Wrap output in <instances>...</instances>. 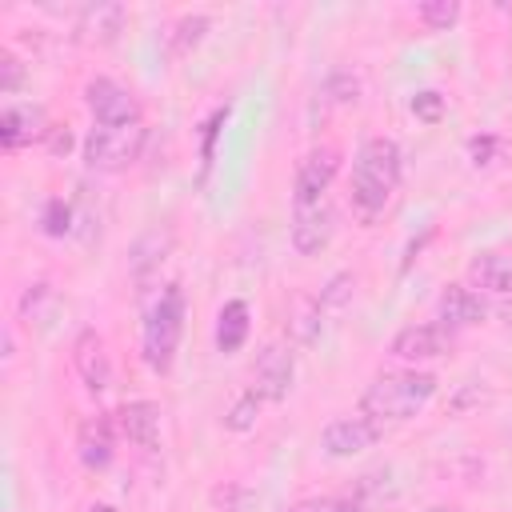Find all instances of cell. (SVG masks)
<instances>
[{"label": "cell", "mask_w": 512, "mask_h": 512, "mask_svg": "<svg viewBox=\"0 0 512 512\" xmlns=\"http://www.w3.org/2000/svg\"><path fill=\"white\" fill-rule=\"evenodd\" d=\"M400 144L392 136H368L352 164V208L360 220H376L400 188Z\"/></svg>", "instance_id": "6da1fadb"}, {"label": "cell", "mask_w": 512, "mask_h": 512, "mask_svg": "<svg viewBox=\"0 0 512 512\" xmlns=\"http://www.w3.org/2000/svg\"><path fill=\"white\" fill-rule=\"evenodd\" d=\"M436 396V376L432 372H416V368H404V372H380L368 380L364 396H360V412L372 416L376 424H400V420H412L416 412H424V404Z\"/></svg>", "instance_id": "7a4b0ae2"}, {"label": "cell", "mask_w": 512, "mask_h": 512, "mask_svg": "<svg viewBox=\"0 0 512 512\" xmlns=\"http://www.w3.org/2000/svg\"><path fill=\"white\" fill-rule=\"evenodd\" d=\"M184 316H188V300H184L180 284H164L160 296L152 300V308L144 312L140 352H144V364L156 376L172 372V360H176V348H180V336H184Z\"/></svg>", "instance_id": "3957f363"}, {"label": "cell", "mask_w": 512, "mask_h": 512, "mask_svg": "<svg viewBox=\"0 0 512 512\" xmlns=\"http://www.w3.org/2000/svg\"><path fill=\"white\" fill-rule=\"evenodd\" d=\"M144 140H148L144 124H128V128H104V124H96L84 136V164L96 168V172H124L128 164L140 160Z\"/></svg>", "instance_id": "277c9868"}, {"label": "cell", "mask_w": 512, "mask_h": 512, "mask_svg": "<svg viewBox=\"0 0 512 512\" xmlns=\"http://www.w3.org/2000/svg\"><path fill=\"white\" fill-rule=\"evenodd\" d=\"M84 108L92 112L96 124L104 128H128L140 124V100L112 76H92L84 84Z\"/></svg>", "instance_id": "5b68a950"}, {"label": "cell", "mask_w": 512, "mask_h": 512, "mask_svg": "<svg viewBox=\"0 0 512 512\" xmlns=\"http://www.w3.org/2000/svg\"><path fill=\"white\" fill-rule=\"evenodd\" d=\"M336 172H340V148L320 144V148L304 152L300 164H296V176H292V204L296 208L324 204V192L336 180Z\"/></svg>", "instance_id": "8992f818"}, {"label": "cell", "mask_w": 512, "mask_h": 512, "mask_svg": "<svg viewBox=\"0 0 512 512\" xmlns=\"http://www.w3.org/2000/svg\"><path fill=\"white\" fill-rule=\"evenodd\" d=\"M384 436V424H376L372 416H336L324 432H320V448H324V456H332V460H352V456H360V452H368L376 440Z\"/></svg>", "instance_id": "52a82bcc"}, {"label": "cell", "mask_w": 512, "mask_h": 512, "mask_svg": "<svg viewBox=\"0 0 512 512\" xmlns=\"http://www.w3.org/2000/svg\"><path fill=\"white\" fill-rule=\"evenodd\" d=\"M392 356L400 360H436L452 348V328H444L440 320H420V324H404L392 336Z\"/></svg>", "instance_id": "ba28073f"}, {"label": "cell", "mask_w": 512, "mask_h": 512, "mask_svg": "<svg viewBox=\"0 0 512 512\" xmlns=\"http://www.w3.org/2000/svg\"><path fill=\"white\" fill-rule=\"evenodd\" d=\"M292 376H296V356H292V348H284V344L260 348L256 368H252V388H256L264 400H272V404L284 400L288 388H292Z\"/></svg>", "instance_id": "9c48e42d"}, {"label": "cell", "mask_w": 512, "mask_h": 512, "mask_svg": "<svg viewBox=\"0 0 512 512\" xmlns=\"http://www.w3.org/2000/svg\"><path fill=\"white\" fill-rule=\"evenodd\" d=\"M72 364L84 380L88 392H104L112 384V360H108V344L96 328H84L76 340H72Z\"/></svg>", "instance_id": "30bf717a"}, {"label": "cell", "mask_w": 512, "mask_h": 512, "mask_svg": "<svg viewBox=\"0 0 512 512\" xmlns=\"http://www.w3.org/2000/svg\"><path fill=\"white\" fill-rule=\"evenodd\" d=\"M76 456L84 468L100 472L112 464L116 456V420L108 412H96L88 420H80V432H76Z\"/></svg>", "instance_id": "8fae6325"}, {"label": "cell", "mask_w": 512, "mask_h": 512, "mask_svg": "<svg viewBox=\"0 0 512 512\" xmlns=\"http://www.w3.org/2000/svg\"><path fill=\"white\" fill-rule=\"evenodd\" d=\"M488 316V308H484V300H480V292L476 288H468V284H444L440 288V296H436V320L444 324V328H472V324H480Z\"/></svg>", "instance_id": "7c38bea8"}, {"label": "cell", "mask_w": 512, "mask_h": 512, "mask_svg": "<svg viewBox=\"0 0 512 512\" xmlns=\"http://www.w3.org/2000/svg\"><path fill=\"white\" fill-rule=\"evenodd\" d=\"M48 120H44V108H36V104H8L4 112H0V144L8 148V152H20V148H28L32 140H40V136H48Z\"/></svg>", "instance_id": "4fadbf2b"}, {"label": "cell", "mask_w": 512, "mask_h": 512, "mask_svg": "<svg viewBox=\"0 0 512 512\" xmlns=\"http://www.w3.org/2000/svg\"><path fill=\"white\" fill-rule=\"evenodd\" d=\"M116 428L124 432L128 444L152 452V448L160 444V408H156L152 400H128V404H120V412H116Z\"/></svg>", "instance_id": "5bb4252c"}, {"label": "cell", "mask_w": 512, "mask_h": 512, "mask_svg": "<svg viewBox=\"0 0 512 512\" xmlns=\"http://www.w3.org/2000/svg\"><path fill=\"white\" fill-rule=\"evenodd\" d=\"M332 208L328 204H308V208H296L292 216V248L300 256H316L328 240H332Z\"/></svg>", "instance_id": "9a60e30c"}, {"label": "cell", "mask_w": 512, "mask_h": 512, "mask_svg": "<svg viewBox=\"0 0 512 512\" xmlns=\"http://www.w3.org/2000/svg\"><path fill=\"white\" fill-rule=\"evenodd\" d=\"M168 248H172V228L168 224H156L148 232L136 236L132 252H128V272L136 284H144L152 272H160V264L168 260Z\"/></svg>", "instance_id": "2e32d148"}, {"label": "cell", "mask_w": 512, "mask_h": 512, "mask_svg": "<svg viewBox=\"0 0 512 512\" xmlns=\"http://www.w3.org/2000/svg\"><path fill=\"white\" fill-rule=\"evenodd\" d=\"M120 28H124V4L100 0V4H88V8L80 12V20H76V40H80V44H112V40L120 36Z\"/></svg>", "instance_id": "e0dca14e"}, {"label": "cell", "mask_w": 512, "mask_h": 512, "mask_svg": "<svg viewBox=\"0 0 512 512\" xmlns=\"http://www.w3.org/2000/svg\"><path fill=\"white\" fill-rule=\"evenodd\" d=\"M468 280L484 292L512 296V252H480L468 264Z\"/></svg>", "instance_id": "ac0fdd59"}, {"label": "cell", "mask_w": 512, "mask_h": 512, "mask_svg": "<svg viewBox=\"0 0 512 512\" xmlns=\"http://www.w3.org/2000/svg\"><path fill=\"white\" fill-rule=\"evenodd\" d=\"M248 304L244 300H228L224 308H220V316H216V348L224 352V356H232V352H240L244 348V340H248Z\"/></svg>", "instance_id": "d6986e66"}, {"label": "cell", "mask_w": 512, "mask_h": 512, "mask_svg": "<svg viewBox=\"0 0 512 512\" xmlns=\"http://www.w3.org/2000/svg\"><path fill=\"white\" fill-rule=\"evenodd\" d=\"M212 28V20L204 16V12H192V16H180L176 20V28H172V56H188L200 40H204V32Z\"/></svg>", "instance_id": "ffe728a7"}, {"label": "cell", "mask_w": 512, "mask_h": 512, "mask_svg": "<svg viewBox=\"0 0 512 512\" xmlns=\"http://www.w3.org/2000/svg\"><path fill=\"white\" fill-rule=\"evenodd\" d=\"M416 20L424 28H432V32H448L460 20V4L456 0H428V4L416 8Z\"/></svg>", "instance_id": "44dd1931"}, {"label": "cell", "mask_w": 512, "mask_h": 512, "mask_svg": "<svg viewBox=\"0 0 512 512\" xmlns=\"http://www.w3.org/2000/svg\"><path fill=\"white\" fill-rule=\"evenodd\" d=\"M260 404H264V396L256 392V388H248L232 408H228V416H224V424L232 428V432H248L252 424H256V416H260Z\"/></svg>", "instance_id": "7402d4cb"}, {"label": "cell", "mask_w": 512, "mask_h": 512, "mask_svg": "<svg viewBox=\"0 0 512 512\" xmlns=\"http://www.w3.org/2000/svg\"><path fill=\"white\" fill-rule=\"evenodd\" d=\"M408 108H412V116H416V120H424V124H440V120H444L448 100H444V92H436V88H420V92H412Z\"/></svg>", "instance_id": "603a6c76"}, {"label": "cell", "mask_w": 512, "mask_h": 512, "mask_svg": "<svg viewBox=\"0 0 512 512\" xmlns=\"http://www.w3.org/2000/svg\"><path fill=\"white\" fill-rule=\"evenodd\" d=\"M40 232H44V236H68V232H72V208H68V200L52 196V200L44 204V212H40Z\"/></svg>", "instance_id": "cb8c5ba5"}, {"label": "cell", "mask_w": 512, "mask_h": 512, "mask_svg": "<svg viewBox=\"0 0 512 512\" xmlns=\"http://www.w3.org/2000/svg\"><path fill=\"white\" fill-rule=\"evenodd\" d=\"M324 92L336 100V104H356L360 100V80L352 76V72H344V68H336L332 76H328V84H324Z\"/></svg>", "instance_id": "d4e9b609"}, {"label": "cell", "mask_w": 512, "mask_h": 512, "mask_svg": "<svg viewBox=\"0 0 512 512\" xmlns=\"http://www.w3.org/2000/svg\"><path fill=\"white\" fill-rule=\"evenodd\" d=\"M24 80V64L12 48H0V92H16Z\"/></svg>", "instance_id": "484cf974"}, {"label": "cell", "mask_w": 512, "mask_h": 512, "mask_svg": "<svg viewBox=\"0 0 512 512\" xmlns=\"http://www.w3.org/2000/svg\"><path fill=\"white\" fill-rule=\"evenodd\" d=\"M352 284H356V280H352L348 272H336V276L324 284V292H320V308H340V304L352 296Z\"/></svg>", "instance_id": "4316f807"}, {"label": "cell", "mask_w": 512, "mask_h": 512, "mask_svg": "<svg viewBox=\"0 0 512 512\" xmlns=\"http://www.w3.org/2000/svg\"><path fill=\"white\" fill-rule=\"evenodd\" d=\"M292 512H360V504L356 500H344V496H316V500L296 504Z\"/></svg>", "instance_id": "83f0119b"}, {"label": "cell", "mask_w": 512, "mask_h": 512, "mask_svg": "<svg viewBox=\"0 0 512 512\" xmlns=\"http://www.w3.org/2000/svg\"><path fill=\"white\" fill-rule=\"evenodd\" d=\"M224 108H216L212 116H208V124H204V140H200V160H204V168L212 164V144H216V132H220V124H224Z\"/></svg>", "instance_id": "f1b7e54d"}, {"label": "cell", "mask_w": 512, "mask_h": 512, "mask_svg": "<svg viewBox=\"0 0 512 512\" xmlns=\"http://www.w3.org/2000/svg\"><path fill=\"white\" fill-rule=\"evenodd\" d=\"M492 152H496V136H472V140H468L472 164H492Z\"/></svg>", "instance_id": "f546056e"}, {"label": "cell", "mask_w": 512, "mask_h": 512, "mask_svg": "<svg viewBox=\"0 0 512 512\" xmlns=\"http://www.w3.org/2000/svg\"><path fill=\"white\" fill-rule=\"evenodd\" d=\"M88 512H120V508H112V504H92Z\"/></svg>", "instance_id": "4dcf8cb0"}, {"label": "cell", "mask_w": 512, "mask_h": 512, "mask_svg": "<svg viewBox=\"0 0 512 512\" xmlns=\"http://www.w3.org/2000/svg\"><path fill=\"white\" fill-rule=\"evenodd\" d=\"M428 512H460V508H428Z\"/></svg>", "instance_id": "1f68e13d"}]
</instances>
